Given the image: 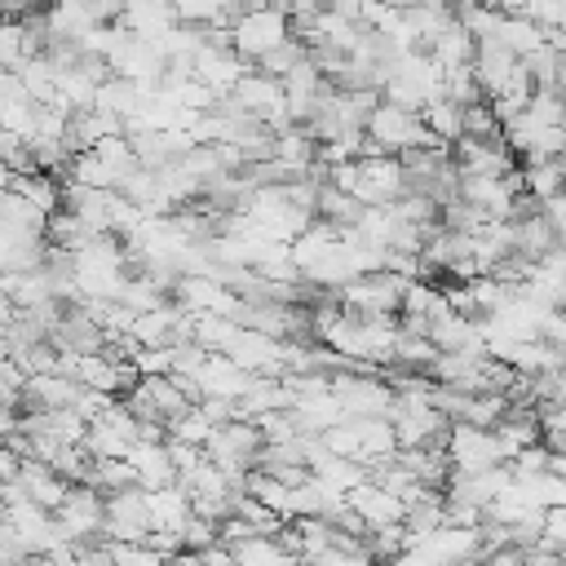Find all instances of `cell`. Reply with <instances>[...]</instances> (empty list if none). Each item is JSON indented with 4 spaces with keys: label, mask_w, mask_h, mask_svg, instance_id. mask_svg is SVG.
Listing matches in <instances>:
<instances>
[{
    "label": "cell",
    "mask_w": 566,
    "mask_h": 566,
    "mask_svg": "<svg viewBox=\"0 0 566 566\" xmlns=\"http://www.w3.org/2000/svg\"><path fill=\"white\" fill-rule=\"evenodd\" d=\"M473 44H478V40L469 35V27H464L460 18H451V22L438 31V40H433L424 53H429V57H433V66L442 71V66H464V62L473 57Z\"/></svg>",
    "instance_id": "cell-23"
},
{
    "label": "cell",
    "mask_w": 566,
    "mask_h": 566,
    "mask_svg": "<svg viewBox=\"0 0 566 566\" xmlns=\"http://www.w3.org/2000/svg\"><path fill=\"white\" fill-rule=\"evenodd\" d=\"M424 336L433 349H482V323L473 314H455V310L438 314Z\"/></svg>",
    "instance_id": "cell-19"
},
{
    "label": "cell",
    "mask_w": 566,
    "mask_h": 566,
    "mask_svg": "<svg viewBox=\"0 0 566 566\" xmlns=\"http://www.w3.org/2000/svg\"><path fill=\"white\" fill-rule=\"evenodd\" d=\"M287 35H292L287 13H279L274 4H252V9H243V13L230 22V49H234L243 62H256L261 53H270L274 44H283Z\"/></svg>",
    "instance_id": "cell-3"
},
{
    "label": "cell",
    "mask_w": 566,
    "mask_h": 566,
    "mask_svg": "<svg viewBox=\"0 0 566 566\" xmlns=\"http://www.w3.org/2000/svg\"><path fill=\"white\" fill-rule=\"evenodd\" d=\"M287 416H292L296 433H323L327 424L345 420V407L336 402L332 389H318V394H296L292 407H287Z\"/></svg>",
    "instance_id": "cell-17"
},
{
    "label": "cell",
    "mask_w": 566,
    "mask_h": 566,
    "mask_svg": "<svg viewBox=\"0 0 566 566\" xmlns=\"http://www.w3.org/2000/svg\"><path fill=\"white\" fill-rule=\"evenodd\" d=\"M150 509L142 486H119L102 495V539H146Z\"/></svg>",
    "instance_id": "cell-8"
},
{
    "label": "cell",
    "mask_w": 566,
    "mask_h": 566,
    "mask_svg": "<svg viewBox=\"0 0 566 566\" xmlns=\"http://www.w3.org/2000/svg\"><path fill=\"white\" fill-rule=\"evenodd\" d=\"M358 4H363V0H318V9H332V13H340V18H358Z\"/></svg>",
    "instance_id": "cell-34"
},
{
    "label": "cell",
    "mask_w": 566,
    "mask_h": 566,
    "mask_svg": "<svg viewBox=\"0 0 566 566\" xmlns=\"http://www.w3.org/2000/svg\"><path fill=\"white\" fill-rule=\"evenodd\" d=\"M22 62V18H0V71Z\"/></svg>",
    "instance_id": "cell-31"
},
{
    "label": "cell",
    "mask_w": 566,
    "mask_h": 566,
    "mask_svg": "<svg viewBox=\"0 0 566 566\" xmlns=\"http://www.w3.org/2000/svg\"><path fill=\"white\" fill-rule=\"evenodd\" d=\"M195 380V389H199V398L203 394H221V398H239L248 385H252V371L248 367H239L234 358H226V354H217V349H208V358L199 363V371L190 376Z\"/></svg>",
    "instance_id": "cell-14"
},
{
    "label": "cell",
    "mask_w": 566,
    "mask_h": 566,
    "mask_svg": "<svg viewBox=\"0 0 566 566\" xmlns=\"http://www.w3.org/2000/svg\"><path fill=\"white\" fill-rule=\"evenodd\" d=\"M212 4H217V9H221V13L230 18V22H234V18H239V13L248 9V0H212Z\"/></svg>",
    "instance_id": "cell-35"
},
{
    "label": "cell",
    "mask_w": 566,
    "mask_h": 566,
    "mask_svg": "<svg viewBox=\"0 0 566 566\" xmlns=\"http://www.w3.org/2000/svg\"><path fill=\"white\" fill-rule=\"evenodd\" d=\"M71 376L88 389H102V394H124L133 380H137V367L128 358H106L102 349L97 354H75L71 363Z\"/></svg>",
    "instance_id": "cell-12"
},
{
    "label": "cell",
    "mask_w": 566,
    "mask_h": 566,
    "mask_svg": "<svg viewBox=\"0 0 566 566\" xmlns=\"http://www.w3.org/2000/svg\"><path fill=\"white\" fill-rule=\"evenodd\" d=\"M57 535L80 544V539H102V491L88 482H71L62 504L53 509Z\"/></svg>",
    "instance_id": "cell-7"
},
{
    "label": "cell",
    "mask_w": 566,
    "mask_h": 566,
    "mask_svg": "<svg viewBox=\"0 0 566 566\" xmlns=\"http://www.w3.org/2000/svg\"><path fill=\"white\" fill-rule=\"evenodd\" d=\"M230 557L243 562V566H283V562H292V553H287V548L279 544V535H270V531H256V535L234 539V544H230Z\"/></svg>",
    "instance_id": "cell-24"
},
{
    "label": "cell",
    "mask_w": 566,
    "mask_h": 566,
    "mask_svg": "<svg viewBox=\"0 0 566 566\" xmlns=\"http://www.w3.org/2000/svg\"><path fill=\"white\" fill-rule=\"evenodd\" d=\"M164 451H168V460H172L177 478H181V473H190V469L203 460V447H199V442H181V438H172V433H164Z\"/></svg>",
    "instance_id": "cell-32"
},
{
    "label": "cell",
    "mask_w": 566,
    "mask_h": 566,
    "mask_svg": "<svg viewBox=\"0 0 566 566\" xmlns=\"http://www.w3.org/2000/svg\"><path fill=\"white\" fill-rule=\"evenodd\" d=\"M539 544H548V548H557V553H566V504H544V513H539V535H535Z\"/></svg>",
    "instance_id": "cell-30"
},
{
    "label": "cell",
    "mask_w": 566,
    "mask_h": 566,
    "mask_svg": "<svg viewBox=\"0 0 566 566\" xmlns=\"http://www.w3.org/2000/svg\"><path fill=\"white\" fill-rule=\"evenodd\" d=\"M486 40H495V44H504L509 53H531L539 40H544V27L539 22H531L526 13H517V9H504L500 18H495V27H491V35Z\"/></svg>",
    "instance_id": "cell-22"
},
{
    "label": "cell",
    "mask_w": 566,
    "mask_h": 566,
    "mask_svg": "<svg viewBox=\"0 0 566 566\" xmlns=\"http://www.w3.org/2000/svg\"><path fill=\"white\" fill-rule=\"evenodd\" d=\"M451 164L455 172H509L513 168V150L500 137H455L451 142Z\"/></svg>",
    "instance_id": "cell-11"
},
{
    "label": "cell",
    "mask_w": 566,
    "mask_h": 566,
    "mask_svg": "<svg viewBox=\"0 0 566 566\" xmlns=\"http://www.w3.org/2000/svg\"><path fill=\"white\" fill-rule=\"evenodd\" d=\"M80 447H84V455L88 460H111V455H124L128 451V438L119 433V429H111L106 420H88L84 424V433H80Z\"/></svg>",
    "instance_id": "cell-26"
},
{
    "label": "cell",
    "mask_w": 566,
    "mask_h": 566,
    "mask_svg": "<svg viewBox=\"0 0 566 566\" xmlns=\"http://www.w3.org/2000/svg\"><path fill=\"white\" fill-rule=\"evenodd\" d=\"M447 460H451V473H473V469H491V464H504V451L495 442V433L486 424H464V420H451L447 424Z\"/></svg>",
    "instance_id": "cell-6"
},
{
    "label": "cell",
    "mask_w": 566,
    "mask_h": 566,
    "mask_svg": "<svg viewBox=\"0 0 566 566\" xmlns=\"http://www.w3.org/2000/svg\"><path fill=\"white\" fill-rule=\"evenodd\" d=\"M327 389L336 394V402L345 407V416H385L394 402V385L380 371H358V367H340L327 376Z\"/></svg>",
    "instance_id": "cell-4"
},
{
    "label": "cell",
    "mask_w": 566,
    "mask_h": 566,
    "mask_svg": "<svg viewBox=\"0 0 566 566\" xmlns=\"http://www.w3.org/2000/svg\"><path fill=\"white\" fill-rule=\"evenodd\" d=\"M460 137H500V124H495L486 97L460 106Z\"/></svg>",
    "instance_id": "cell-28"
},
{
    "label": "cell",
    "mask_w": 566,
    "mask_h": 566,
    "mask_svg": "<svg viewBox=\"0 0 566 566\" xmlns=\"http://www.w3.org/2000/svg\"><path fill=\"white\" fill-rule=\"evenodd\" d=\"M358 212H363V203H358L349 190H340V186H332V181H318V186H314V217H323V221H332V226H354Z\"/></svg>",
    "instance_id": "cell-25"
},
{
    "label": "cell",
    "mask_w": 566,
    "mask_h": 566,
    "mask_svg": "<svg viewBox=\"0 0 566 566\" xmlns=\"http://www.w3.org/2000/svg\"><path fill=\"white\" fill-rule=\"evenodd\" d=\"M442 97H451V102H460V106L482 97V88H478L469 62H464V66H442Z\"/></svg>",
    "instance_id": "cell-29"
},
{
    "label": "cell",
    "mask_w": 566,
    "mask_h": 566,
    "mask_svg": "<svg viewBox=\"0 0 566 566\" xmlns=\"http://www.w3.org/2000/svg\"><path fill=\"white\" fill-rule=\"evenodd\" d=\"M13 482H18V491H22V500H35V504H44V509H57L62 504V495H66V478H57L49 464H40V460H18V469H13Z\"/></svg>",
    "instance_id": "cell-18"
},
{
    "label": "cell",
    "mask_w": 566,
    "mask_h": 566,
    "mask_svg": "<svg viewBox=\"0 0 566 566\" xmlns=\"http://www.w3.org/2000/svg\"><path fill=\"white\" fill-rule=\"evenodd\" d=\"M234 102L248 111V115H256L270 133H279V128H287L292 119H287V102H283V84L274 80V75H265V71H256V66H248L239 80H234Z\"/></svg>",
    "instance_id": "cell-5"
},
{
    "label": "cell",
    "mask_w": 566,
    "mask_h": 566,
    "mask_svg": "<svg viewBox=\"0 0 566 566\" xmlns=\"http://www.w3.org/2000/svg\"><path fill=\"white\" fill-rule=\"evenodd\" d=\"M363 208L367 203H389V199H398L402 195V168H398V155H385V150H376V155H358V181H354V190H349Z\"/></svg>",
    "instance_id": "cell-9"
},
{
    "label": "cell",
    "mask_w": 566,
    "mask_h": 566,
    "mask_svg": "<svg viewBox=\"0 0 566 566\" xmlns=\"http://www.w3.org/2000/svg\"><path fill=\"white\" fill-rule=\"evenodd\" d=\"M115 22H124L133 35L159 40L177 22V13H172V0H124V13Z\"/></svg>",
    "instance_id": "cell-20"
},
{
    "label": "cell",
    "mask_w": 566,
    "mask_h": 566,
    "mask_svg": "<svg viewBox=\"0 0 566 566\" xmlns=\"http://www.w3.org/2000/svg\"><path fill=\"white\" fill-rule=\"evenodd\" d=\"M88 4V13L97 18V22H115L119 13H124V0H84Z\"/></svg>",
    "instance_id": "cell-33"
},
{
    "label": "cell",
    "mask_w": 566,
    "mask_h": 566,
    "mask_svg": "<svg viewBox=\"0 0 566 566\" xmlns=\"http://www.w3.org/2000/svg\"><path fill=\"white\" fill-rule=\"evenodd\" d=\"M142 102H146V84H137V80H128V75H106V80H97V88H93V106L115 111L119 119L137 115Z\"/></svg>",
    "instance_id": "cell-21"
},
{
    "label": "cell",
    "mask_w": 566,
    "mask_h": 566,
    "mask_svg": "<svg viewBox=\"0 0 566 566\" xmlns=\"http://www.w3.org/2000/svg\"><path fill=\"white\" fill-rule=\"evenodd\" d=\"M301 57H305V44H301V40H296V35H287V40H283V44H274V49H270V53H261V57H256V62H252V66H256V71H265V75H274V80H279V75H287V71H292V66H296V62H301Z\"/></svg>",
    "instance_id": "cell-27"
},
{
    "label": "cell",
    "mask_w": 566,
    "mask_h": 566,
    "mask_svg": "<svg viewBox=\"0 0 566 566\" xmlns=\"http://www.w3.org/2000/svg\"><path fill=\"white\" fill-rule=\"evenodd\" d=\"M402 287H407L402 274L367 270V274H354L349 283H340V287H336V301H340L345 314H358V318H389V314H398Z\"/></svg>",
    "instance_id": "cell-2"
},
{
    "label": "cell",
    "mask_w": 566,
    "mask_h": 566,
    "mask_svg": "<svg viewBox=\"0 0 566 566\" xmlns=\"http://www.w3.org/2000/svg\"><path fill=\"white\" fill-rule=\"evenodd\" d=\"M248 66H252V62H243L230 44H212V40H203V44L190 53V75L203 80L212 93H230L234 80H239Z\"/></svg>",
    "instance_id": "cell-10"
},
{
    "label": "cell",
    "mask_w": 566,
    "mask_h": 566,
    "mask_svg": "<svg viewBox=\"0 0 566 566\" xmlns=\"http://www.w3.org/2000/svg\"><path fill=\"white\" fill-rule=\"evenodd\" d=\"M124 460L133 464L142 491H155V486L177 482V469H172V460H168V451H164V438H137V442H128Z\"/></svg>",
    "instance_id": "cell-15"
},
{
    "label": "cell",
    "mask_w": 566,
    "mask_h": 566,
    "mask_svg": "<svg viewBox=\"0 0 566 566\" xmlns=\"http://www.w3.org/2000/svg\"><path fill=\"white\" fill-rule=\"evenodd\" d=\"M80 389L84 385L66 371H31L22 380V407L18 411H27V407H75Z\"/></svg>",
    "instance_id": "cell-16"
},
{
    "label": "cell",
    "mask_w": 566,
    "mask_h": 566,
    "mask_svg": "<svg viewBox=\"0 0 566 566\" xmlns=\"http://www.w3.org/2000/svg\"><path fill=\"white\" fill-rule=\"evenodd\" d=\"M345 504L354 509V517H358L367 531H371V526H389V522L402 517V500H398L394 491H385L380 482H371V478L354 482V486L345 491Z\"/></svg>",
    "instance_id": "cell-13"
},
{
    "label": "cell",
    "mask_w": 566,
    "mask_h": 566,
    "mask_svg": "<svg viewBox=\"0 0 566 566\" xmlns=\"http://www.w3.org/2000/svg\"><path fill=\"white\" fill-rule=\"evenodd\" d=\"M363 137L376 142L385 155H398V150H407V146H451V142H442V137H433L416 111H402V106H394V102H376V106L367 111Z\"/></svg>",
    "instance_id": "cell-1"
}]
</instances>
